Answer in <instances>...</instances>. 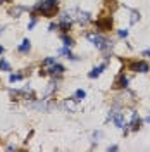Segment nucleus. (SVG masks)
<instances>
[{
    "label": "nucleus",
    "mask_w": 150,
    "mask_h": 152,
    "mask_svg": "<svg viewBox=\"0 0 150 152\" xmlns=\"http://www.w3.org/2000/svg\"><path fill=\"white\" fill-rule=\"evenodd\" d=\"M2 54H4V47H2V45H0V56H2Z\"/></svg>",
    "instance_id": "obj_24"
},
{
    "label": "nucleus",
    "mask_w": 150,
    "mask_h": 152,
    "mask_svg": "<svg viewBox=\"0 0 150 152\" xmlns=\"http://www.w3.org/2000/svg\"><path fill=\"white\" fill-rule=\"evenodd\" d=\"M35 24H36V21H35V19H33V21H31V23H29V26H28V28L31 29V28H33V26H35Z\"/></svg>",
    "instance_id": "obj_22"
},
{
    "label": "nucleus",
    "mask_w": 150,
    "mask_h": 152,
    "mask_svg": "<svg viewBox=\"0 0 150 152\" xmlns=\"http://www.w3.org/2000/svg\"><path fill=\"white\" fill-rule=\"evenodd\" d=\"M64 107H66V109H69V111H74V109H76V105H74V102H73V100H66V102H64Z\"/></svg>",
    "instance_id": "obj_15"
},
{
    "label": "nucleus",
    "mask_w": 150,
    "mask_h": 152,
    "mask_svg": "<svg viewBox=\"0 0 150 152\" xmlns=\"http://www.w3.org/2000/svg\"><path fill=\"white\" fill-rule=\"evenodd\" d=\"M97 26L100 29H111V26H112V19L107 18V19H102V21H97Z\"/></svg>",
    "instance_id": "obj_6"
},
{
    "label": "nucleus",
    "mask_w": 150,
    "mask_h": 152,
    "mask_svg": "<svg viewBox=\"0 0 150 152\" xmlns=\"http://www.w3.org/2000/svg\"><path fill=\"white\" fill-rule=\"evenodd\" d=\"M0 69H2V71H10V66H9V62H7L5 59L0 61Z\"/></svg>",
    "instance_id": "obj_14"
},
{
    "label": "nucleus",
    "mask_w": 150,
    "mask_h": 152,
    "mask_svg": "<svg viewBox=\"0 0 150 152\" xmlns=\"http://www.w3.org/2000/svg\"><path fill=\"white\" fill-rule=\"evenodd\" d=\"M57 4H59V0H43V2L36 4L35 9H36L38 12H42V14H45L47 18H52V14H54L55 9H57Z\"/></svg>",
    "instance_id": "obj_2"
},
{
    "label": "nucleus",
    "mask_w": 150,
    "mask_h": 152,
    "mask_svg": "<svg viewBox=\"0 0 150 152\" xmlns=\"http://www.w3.org/2000/svg\"><path fill=\"white\" fill-rule=\"evenodd\" d=\"M60 52H62L64 56H67V59H71V61H76V59H78V57H76L74 54H71L69 50H60Z\"/></svg>",
    "instance_id": "obj_16"
},
{
    "label": "nucleus",
    "mask_w": 150,
    "mask_h": 152,
    "mask_svg": "<svg viewBox=\"0 0 150 152\" xmlns=\"http://www.w3.org/2000/svg\"><path fill=\"white\" fill-rule=\"evenodd\" d=\"M88 40H90V42H92L98 50H102V52H107L109 48L112 47V42H109L105 37L97 35V33H90V35H88Z\"/></svg>",
    "instance_id": "obj_1"
},
{
    "label": "nucleus",
    "mask_w": 150,
    "mask_h": 152,
    "mask_svg": "<svg viewBox=\"0 0 150 152\" xmlns=\"http://www.w3.org/2000/svg\"><path fill=\"white\" fill-rule=\"evenodd\" d=\"M128 86V78L124 75H121L117 78V81H116V88H126Z\"/></svg>",
    "instance_id": "obj_8"
},
{
    "label": "nucleus",
    "mask_w": 150,
    "mask_h": 152,
    "mask_svg": "<svg viewBox=\"0 0 150 152\" xmlns=\"http://www.w3.org/2000/svg\"><path fill=\"white\" fill-rule=\"evenodd\" d=\"M117 149H119L117 145H111V147H107V151H117Z\"/></svg>",
    "instance_id": "obj_21"
},
{
    "label": "nucleus",
    "mask_w": 150,
    "mask_h": 152,
    "mask_svg": "<svg viewBox=\"0 0 150 152\" xmlns=\"http://www.w3.org/2000/svg\"><path fill=\"white\" fill-rule=\"evenodd\" d=\"M133 71H138V73H149L150 71V66L149 62H145V61H140V62H135L131 66Z\"/></svg>",
    "instance_id": "obj_4"
},
{
    "label": "nucleus",
    "mask_w": 150,
    "mask_h": 152,
    "mask_svg": "<svg viewBox=\"0 0 150 152\" xmlns=\"http://www.w3.org/2000/svg\"><path fill=\"white\" fill-rule=\"evenodd\" d=\"M143 56H147V57H150V48H149V50H145V52H143Z\"/></svg>",
    "instance_id": "obj_23"
},
{
    "label": "nucleus",
    "mask_w": 150,
    "mask_h": 152,
    "mask_svg": "<svg viewBox=\"0 0 150 152\" xmlns=\"http://www.w3.org/2000/svg\"><path fill=\"white\" fill-rule=\"evenodd\" d=\"M140 124H141V119L138 113H133L131 114V123H130V128H131L133 132H136V130H140Z\"/></svg>",
    "instance_id": "obj_5"
},
{
    "label": "nucleus",
    "mask_w": 150,
    "mask_h": 152,
    "mask_svg": "<svg viewBox=\"0 0 150 152\" xmlns=\"http://www.w3.org/2000/svg\"><path fill=\"white\" fill-rule=\"evenodd\" d=\"M84 97H86L84 90H76V94H74V100H83Z\"/></svg>",
    "instance_id": "obj_13"
},
{
    "label": "nucleus",
    "mask_w": 150,
    "mask_h": 152,
    "mask_svg": "<svg viewBox=\"0 0 150 152\" xmlns=\"http://www.w3.org/2000/svg\"><path fill=\"white\" fill-rule=\"evenodd\" d=\"M78 21L81 24H86L90 21V12H78Z\"/></svg>",
    "instance_id": "obj_11"
},
{
    "label": "nucleus",
    "mask_w": 150,
    "mask_h": 152,
    "mask_svg": "<svg viewBox=\"0 0 150 152\" xmlns=\"http://www.w3.org/2000/svg\"><path fill=\"white\" fill-rule=\"evenodd\" d=\"M52 64H55V59H52V57H48V59H45V62H43V66H52Z\"/></svg>",
    "instance_id": "obj_19"
},
{
    "label": "nucleus",
    "mask_w": 150,
    "mask_h": 152,
    "mask_svg": "<svg viewBox=\"0 0 150 152\" xmlns=\"http://www.w3.org/2000/svg\"><path fill=\"white\" fill-rule=\"evenodd\" d=\"M145 121H147V123H150V116H149V118H147V119H145Z\"/></svg>",
    "instance_id": "obj_25"
},
{
    "label": "nucleus",
    "mask_w": 150,
    "mask_h": 152,
    "mask_svg": "<svg viewBox=\"0 0 150 152\" xmlns=\"http://www.w3.org/2000/svg\"><path fill=\"white\" fill-rule=\"evenodd\" d=\"M105 67H107V64H100L98 67L92 69V71L88 73V76H90V78H97V76H100V75H102V71L105 69Z\"/></svg>",
    "instance_id": "obj_7"
},
{
    "label": "nucleus",
    "mask_w": 150,
    "mask_h": 152,
    "mask_svg": "<svg viewBox=\"0 0 150 152\" xmlns=\"http://www.w3.org/2000/svg\"><path fill=\"white\" fill-rule=\"evenodd\" d=\"M62 42H64V45H66V47H73V45H74L73 38H71V37H67V35H64V37H62Z\"/></svg>",
    "instance_id": "obj_12"
},
{
    "label": "nucleus",
    "mask_w": 150,
    "mask_h": 152,
    "mask_svg": "<svg viewBox=\"0 0 150 152\" xmlns=\"http://www.w3.org/2000/svg\"><path fill=\"white\" fill-rule=\"evenodd\" d=\"M138 19H140V14H138L136 10H133V12H131V24H133V23H136Z\"/></svg>",
    "instance_id": "obj_18"
},
{
    "label": "nucleus",
    "mask_w": 150,
    "mask_h": 152,
    "mask_svg": "<svg viewBox=\"0 0 150 152\" xmlns=\"http://www.w3.org/2000/svg\"><path fill=\"white\" fill-rule=\"evenodd\" d=\"M111 118H112L114 124H116L117 128H124V126H126V121H124V114H122V113H112V114H111Z\"/></svg>",
    "instance_id": "obj_3"
},
{
    "label": "nucleus",
    "mask_w": 150,
    "mask_h": 152,
    "mask_svg": "<svg viewBox=\"0 0 150 152\" xmlns=\"http://www.w3.org/2000/svg\"><path fill=\"white\" fill-rule=\"evenodd\" d=\"M117 35H119L121 38H126V37H128V29H119V33H117Z\"/></svg>",
    "instance_id": "obj_20"
},
{
    "label": "nucleus",
    "mask_w": 150,
    "mask_h": 152,
    "mask_svg": "<svg viewBox=\"0 0 150 152\" xmlns=\"http://www.w3.org/2000/svg\"><path fill=\"white\" fill-rule=\"evenodd\" d=\"M29 48H31V42H29L28 38H26V40H23V43H21V45L17 47V50H19V52H23V54H24V52H28Z\"/></svg>",
    "instance_id": "obj_10"
},
{
    "label": "nucleus",
    "mask_w": 150,
    "mask_h": 152,
    "mask_svg": "<svg viewBox=\"0 0 150 152\" xmlns=\"http://www.w3.org/2000/svg\"><path fill=\"white\" fill-rule=\"evenodd\" d=\"M19 80H23V76H21V75H10V76H9V81H10V83L19 81Z\"/></svg>",
    "instance_id": "obj_17"
},
{
    "label": "nucleus",
    "mask_w": 150,
    "mask_h": 152,
    "mask_svg": "<svg viewBox=\"0 0 150 152\" xmlns=\"http://www.w3.org/2000/svg\"><path fill=\"white\" fill-rule=\"evenodd\" d=\"M48 71H50L52 75H62V73H64V66H60V64H52Z\"/></svg>",
    "instance_id": "obj_9"
}]
</instances>
